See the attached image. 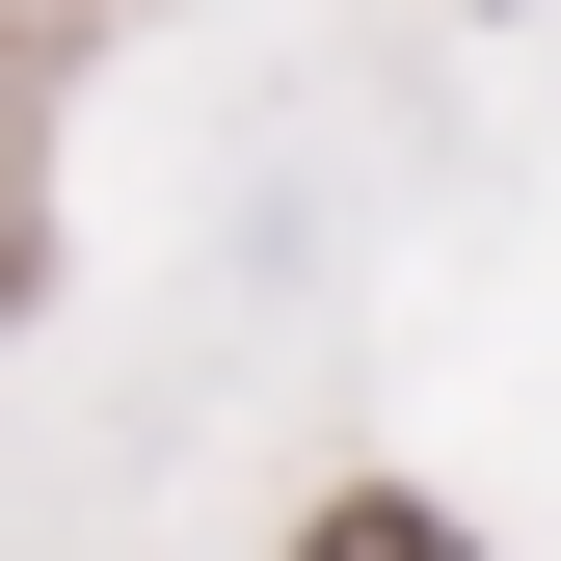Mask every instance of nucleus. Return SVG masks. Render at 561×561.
<instances>
[{
    "label": "nucleus",
    "instance_id": "obj_1",
    "mask_svg": "<svg viewBox=\"0 0 561 561\" xmlns=\"http://www.w3.org/2000/svg\"><path fill=\"white\" fill-rule=\"evenodd\" d=\"M295 561H481V535H455V508H401V481H347V508H321Z\"/></svg>",
    "mask_w": 561,
    "mask_h": 561
}]
</instances>
